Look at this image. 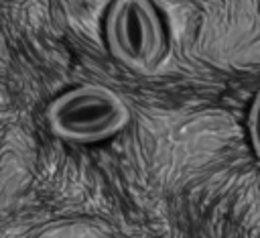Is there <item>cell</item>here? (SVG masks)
Listing matches in <instances>:
<instances>
[{
  "label": "cell",
  "instance_id": "cell-1",
  "mask_svg": "<svg viewBox=\"0 0 260 238\" xmlns=\"http://www.w3.org/2000/svg\"><path fill=\"white\" fill-rule=\"evenodd\" d=\"M51 130L71 142H98L118 134L130 122L122 96L100 83L75 85L47 108Z\"/></svg>",
  "mask_w": 260,
  "mask_h": 238
},
{
  "label": "cell",
  "instance_id": "cell-2",
  "mask_svg": "<svg viewBox=\"0 0 260 238\" xmlns=\"http://www.w3.org/2000/svg\"><path fill=\"white\" fill-rule=\"evenodd\" d=\"M104 37L110 53L134 71L150 73L165 57V26L152 0H112Z\"/></svg>",
  "mask_w": 260,
  "mask_h": 238
},
{
  "label": "cell",
  "instance_id": "cell-3",
  "mask_svg": "<svg viewBox=\"0 0 260 238\" xmlns=\"http://www.w3.org/2000/svg\"><path fill=\"white\" fill-rule=\"evenodd\" d=\"M248 138L254 151V157L260 165V90L254 96V102L248 112Z\"/></svg>",
  "mask_w": 260,
  "mask_h": 238
}]
</instances>
